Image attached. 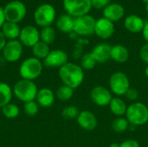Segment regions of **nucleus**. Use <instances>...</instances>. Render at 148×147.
Segmentation results:
<instances>
[{
  "label": "nucleus",
  "instance_id": "obj_27",
  "mask_svg": "<svg viewBox=\"0 0 148 147\" xmlns=\"http://www.w3.org/2000/svg\"><path fill=\"white\" fill-rule=\"evenodd\" d=\"M73 94H74V89L66 85H62V86L59 87L56 92V98L62 101H67L70 100L72 98Z\"/></svg>",
  "mask_w": 148,
  "mask_h": 147
},
{
  "label": "nucleus",
  "instance_id": "obj_11",
  "mask_svg": "<svg viewBox=\"0 0 148 147\" xmlns=\"http://www.w3.org/2000/svg\"><path fill=\"white\" fill-rule=\"evenodd\" d=\"M19 41L23 46L32 48L40 41V31L32 25H27L21 29Z\"/></svg>",
  "mask_w": 148,
  "mask_h": 147
},
{
  "label": "nucleus",
  "instance_id": "obj_33",
  "mask_svg": "<svg viewBox=\"0 0 148 147\" xmlns=\"http://www.w3.org/2000/svg\"><path fill=\"white\" fill-rule=\"evenodd\" d=\"M108 4H110V0H91V5L92 7L101 10L105 9Z\"/></svg>",
  "mask_w": 148,
  "mask_h": 147
},
{
  "label": "nucleus",
  "instance_id": "obj_15",
  "mask_svg": "<svg viewBox=\"0 0 148 147\" xmlns=\"http://www.w3.org/2000/svg\"><path fill=\"white\" fill-rule=\"evenodd\" d=\"M76 120L78 125L86 131L94 130L97 126V123H98L95 115L88 110L80 112Z\"/></svg>",
  "mask_w": 148,
  "mask_h": 147
},
{
  "label": "nucleus",
  "instance_id": "obj_36",
  "mask_svg": "<svg viewBox=\"0 0 148 147\" xmlns=\"http://www.w3.org/2000/svg\"><path fill=\"white\" fill-rule=\"evenodd\" d=\"M120 147H140L138 141L134 139H127L120 144Z\"/></svg>",
  "mask_w": 148,
  "mask_h": 147
},
{
  "label": "nucleus",
  "instance_id": "obj_29",
  "mask_svg": "<svg viewBox=\"0 0 148 147\" xmlns=\"http://www.w3.org/2000/svg\"><path fill=\"white\" fill-rule=\"evenodd\" d=\"M97 63L98 62H96V60L92 53L85 54L82 57V60H81V67L82 68V69H85V70L93 69Z\"/></svg>",
  "mask_w": 148,
  "mask_h": 147
},
{
  "label": "nucleus",
  "instance_id": "obj_3",
  "mask_svg": "<svg viewBox=\"0 0 148 147\" xmlns=\"http://www.w3.org/2000/svg\"><path fill=\"white\" fill-rule=\"evenodd\" d=\"M127 120L132 126H143L148 122V107L142 102L131 104L126 113Z\"/></svg>",
  "mask_w": 148,
  "mask_h": 147
},
{
  "label": "nucleus",
  "instance_id": "obj_4",
  "mask_svg": "<svg viewBox=\"0 0 148 147\" xmlns=\"http://www.w3.org/2000/svg\"><path fill=\"white\" fill-rule=\"evenodd\" d=\"M42 72V63L36 57L25 59L19 68V74L24 80L34 81L37 79Z\"/></svg>",
  "mask_w": 148,
  "mask_h": 147
},
{
  "label": "nucleus",
  "instance_id": "obj_31",
  "mask_svg": "<svg viewBox=\"0 0 148 147\" xmlns=\"http://www.w3.org/2000/svg\"><path fill=\"white\" fill-rule=\"evenodd\" d=\"M79 113H80V111L78 107H76L75 106H68L64 107L62 112V115L65 120L77 119Z\"/></svg>",
  "mask_w": 148,
  "mask_h": 147
},
{
  "label": "nucleus",
  "instance_id": "obj_10",
  "mask_svg": "<svg viewBox=\"0 0 148 147\" xmlns=\"http://www.w3.org/2000/svg\"><path fill=\"white\" fill-rule=\"evenodd\" d=\"M3 55L9 62H17L23 55V44L19 40H9L3 49Z\"/></svg>",
  "mask_w": 148,
  "mask_h": 147
},
{
  "label": "nucleus",
  "instance_id": "obj_5",
  "mask_svg": "<svg viewBox=\"0 0 148 147\" xmlns=\"http://www.w3.org/2000/svg\"><path fill=\"white\" fill-rule=\"evenodd\" d=\"M3 13L6 22L18 23L25 17L27 8L23 2L13 0L3 7Z\"/></svg>",
  "mask_w": 148,
  "mask_h": 147
},
{
  "label": "nucleus",
  "instance_id": "obj_25",
  "mask_svg": "<svg viewBox=\"0 0 148 147\" xmlns=\"http://www.w3.org/2000/svg\"><path fill=\"white\" fill-rule=\"evenodd\" d=\"M49 52H50L49 46L42 41H39L36 44H35L32 47V53L34 55V57L39 60L41 59L44 60L48 56Z\"/></svg>",
  "mask_w": 148,
  "mask_h": 147
},
{
  "label": "nucleus",
  "instance_id": "obj_28",
  "mask_svg": "<svg viewBox=\"0 0 148 147\" xmlns=\"http://www.w3.org/2000/svg\"><path fill=\"white\" fill-rule=\"evenodd\" d=\"M129 122L127 120V118H123V117H118L116 118L113 123H112V128L113 130L117 133H122L124 132H126L128 127H129Z\"/></svg>",
  "mask_w": 148,
  "mask_h": 147
},
{
  "label": "nucleus",
  "instance_id": "obj_20",
  "mask_svg": "<svg viewBox=\"0 0 148 147\" xmlns=\"http://www.w3.org/2000/svg\"><path fill=\"white\" fill-rule=\"evenodd\" d=\"M74 17L69 14L60 16L56 20L57 29L63 33H71L74 30Z\"/></svg>",
  "mask_w": 148,
  "mask_h": 147
},
{
  "label": "nucleus",
  "instance_id": "obj_17",
  "mask_svg": "<svg viewBox=\"0 0 148 147\" xmlns=\"http://www.w3.org/2000/svg\"><path fill=\"white\" fill-rule=\"evenodd\" d=\"M112 46L107 43H100L96 45L91 52L98 63H105L111 59Z\"/></svg>",
  "mask_w": 148,
  "mask_h": 147
},
{
  "label": "nucleus",
  "instance_id": "obj_12",
  "mask_svg": "<svg viewBox=\"0 0 148 147\" xmlns=\"http://www.w3.org/2000/svg\"><path fill=\"white\" fill-rule=\"evenodd\" d=\"M90 98L92 101L99 107L109 106L110 101L113 99L111 92L108 88L102 86L95 87L91 90Z\"/></svg>",
  "mask_w": 148,
  "mask_h": 147
},
{
  "label": "nucleus",
  "instance_id": "obj_32",
  "mask_svg": "<svg viewBox=\"0 0 148 147\" xmlns=\"http://www.w3.org/2000/svg\"><path fill=\"white\" fill-rule=\"evenodd\" d=\"M23 111L29 116H35L39 112V105L35 101L26 102L23 105Z\"/></svg>",
  "mask_w": 148,
  "mask_h": 147
},
{
  "label": "nucleus",
  "instance_id": "obj_2",
  "mask_svg": "<svg viewBox=\"0 0 148 147\" xmlns=\"http://www.w3.org/2000/svg\"><path fill=\"white\" fill-rule=\"evenodd\" d=\"M38 88L33 81L22 79L16 82L13 87V94L19 101L26 103L36 98Z\"/></svg>",
  "mask_w": 148,
  "mask_h": 147
},
{
  "label": "nucleus",
  "instance_id": "obj_26",
  "mask_svg": "<svg viewBox=\"0 0 148 147\" xmlns=\"http://www.w3.org/2000/svg\"><path fill=\"white\" fill-rule=\"evenodd\" d=\"M56 39V31L51 26L44 27L40 32V41L49 45L54 42Z\"/></svg>",
  "mask_w": 148,
  "mask_h": 147
},
{
  "label": "nucleus",
  "instance_id": "obj_24",
  "mask_svg": "<svg viewBox=\"0 0 148 147\" xmlns=\"http://www.w3.org/2000/svg\"><path fill=\"white\" fill-rule=\"evenodd\" d=\"M13 91L9 84L5 82H0V108H3L9 103H10Z\"/></svg>",
  "mask_w": 148,
  "mask_h": 147
},
{
  "label": "nucleus",
  "instance_id": "obj_21",
  "mask_svg": "<svg viewBox=\"0 0 148 147\" xmlns=\"http://www.w3.org/2000/svg\"><path fill=\"white\" fill-rule=\"evenodd\" d=\"M1 30L3 36H5V38L9 40H16V38L19 37V35L21 32V29L18 23L6 22V21L3 24Z\"/></svg>",
  "mask_w": 148,
  "mask_h": 147
},
{
  "label": "nucleus",
  "instance_id": "obj_14",
  "mask_svg": "<svg viewBox=\"0 0 148 147\" xmlns=\"http://www.w3.org/2000/svg\"><path fill=\"white\" fill-rule=\"evenodd\" d=\"M114 33V23L109 21L105 17H101L96 20L95 34L101 39H108Z\"/></svg>",
  "mask_w": 148,
  "mask_h": 147
},
{
  "label": "nucleus",
  "instance_id": "obj_18",
  "mask_svg": "<svg viewBox=\"0 0 148 147\" xmlns=\"http://www.w3.org/2000/svg\"><path fill=\"white\" fill-rule=\"evenodd\" d=\"M36 99L39 107L48 108L52 107L55 102V94L51 89L43 88L38 90Z\"/></svg>",
  "mask_w": 148,
  "mask_h": 147
},
{
  "label": "nucleus",
  "instance_id": "obj_13",
  "mask_svg": "<svg viewBox=\"0 0 148 147\" xmlns=\"http://www.w3.org/2000/svg\"><path fill=\"white\" fill-rule=\"evenodd\" d=\"M68 63V55L62 49L50 50L48 56L43 60L44 66L48 68H62Z\"/></svg>",
  "mask_w": 148,
  "mask_h": 147
},
{
  "label": "nucleus",
  "instance_id": "obj_30",
  "mask_svg": "<svg viewBox=\"0 0 148 147\" xmlns=\"http://www.w3.org/2000/svg\"><path fill=\"white\" fill-rule=\"evenodd\" d=\"M2 113L7 119H15L19 114V107L13 103H9L2 108Z\"/></svg>",
  "mask_w": 148,
  "mask_h": 147
},
{
  "label": "nucleus",
  "instance_id": "obj_6",
  "mask_svg": "<svg viewBox=\"0 0 148 147\" xmlns=\"http://www.w3.org/2000/svg\"><path fill=\"white\" fill-rule=\"evenodd\" d=\"M56 9L49 3L41 4L34 12V19L36 23L42 27L50 26L56 19Z\"/></svg>",
  "mask_w": 148,
  "mask_h": 147
},
{
  "label": "nucleus",
  "instance_id": "obj_19",
  "mask_svg": "<svg viewBox=\"0 0 148 147\" xmlns=\"http://www.w3.org/2000/svg\"><path fill=\"white\" fill-rule=\"evenodd\" d=\"M126 29L132 33H140L143 30L145 26L144 20L137 15H130L126 17L124 21Z\"/></svg>",
  "mask_w": 148,
  "mask_h": 147
},
{
  "label": "nucleus",
  "instance_id": "obj_9",
  "mask_svg": "<svg viewBox=\"0 0 148 147\" xmlns=\"http://www.w3.org/2000/svg\"><path fill=\"white\" fill-rule=\"evenodd\" d=\"M111 91L116 95H125L130 88V81L127 75L123 72L114 73L109 79Z\"/></svg>",
  "mask_w": 148,
  "mask_h": 147
},
{
  "label": "nucleus",
  "instance_id": "obj_22",
  "mask_svg": "<svg viewBox=\"0 0 148 147\" xmlns=\"http://www.w3.org/2000/svg\"><path fill=\"white\" fill-rule=\"evenodd\" d=\"M129 58L128 49L121 44L114 45L111 49V59L119 63H125Z\"/></svg>",
  "mask_w": 148,
  "mask_h": 147
},
{
  "label": "nucleus",
  "instance_id": "obj_7",
  "mask_svg": "<svg viewBox=\"0 0 148 147\" xmlns=\"http://www.w3.org/2000/svg\"><path fill=\"white\" fill-rule=\"evenodd\" d=\"M63 7L69 16L75 18L88 15L92 5L91 0H63Z\"/></svg>",
  "mask_w": 148,
  "mask_h": 147
},
{
  "label": "nucleus",
  "instance_id": "obj_41",
  "mask_svg": "<svg viewBox=\"0 0 148 147\" xmlns=\"http://www.w3.org/2000/svg\"><path fill=\"white\" fill-rule=\"evenodd\" d=\"M145 75H146L147 77H148V65L147 66V68H145Z\"/></svg>",
  "mask_w": 148,
  "mask_h": 147
},
{
  "label": "nucleus",
  "instance_id": "obj_38",
  "mask_svg": "<svg viewBox=\"0 0 148 147\" xmlns=\"http://www.w3.org/2000/svg\"><path fill=\"white\" fill-rule=\"evenodd\" d=\"M142 34H143V37L146 40L147 43H148V22L145 23V26L142 30Z\"/></svg>",
  "mask_w": 148,
  "mask_h": 147
},
{
  "label": "nucleus",
  "instance_id": "obj_34",
  "mask_svg": "<svg viewBox=\"0 0 148 147\" xmlns=\"http://www.w3.org/2000/svg\"><path fill=\"white\" fill-rule=\"evenodd\" d=\"M125 96L127 97V99H128L129 101H135L138 99L139 97V92L137 89L135 88H130L127 92L126 93Z\"/></svg>",
  "mask_w": 148,
  "mask_h": 147
},
{
  "label": "nucleus",
  "instance_id": "obj_40",
  "mask_svg": "<svg viewBox=\"0 0 148 147\" xmlns=\"http://www.w3.org/2000/svg\"><path fill=\"white\" fill-rule=\"evenodd\" d=\"M110 147H120V144H117V143H113L110 145Z\"/></svg>",
  "mask_w": 148,
  "mask_h": 147
},
{
  "label": "nucleus",
  "instance_id": "obj_1",
  "mask_svg": "<svg viewBox=\"0 0 148 147\" xmlns=\"http://www.w3.org/2000/svg\"><path fill=\"white\" fill-rule=\"evenodd\" d=\"M58 74L63 84L73 89L80 87L84 81V71L81 66L75 63H66L60 68Z\"/></svg>",
  "mask_w": 148,
  "mask_h": 147
},
{
  "label": "nucleus",
  "instance_id": "obj_39",
  "mask_svg": "<svg viewBox=\"0 0 148 147\" xmlns=\"http://www.w3.org/2000/svg\"><path fill=\"white\" fill-rule=\"evenodd\" d=\"M4 23H5V17H4V13H3V8L0 6V28H2Z\"/></svg>",
  "mask_w": 148,
  "mask_h": 147
},
{
  "label": "nucleus",
  "instance_id": "obj_37",
  "mask_svg": "<svg viewBox=\"0 0 148 147\" xmlns=\"http://www.w3.org/2000/svg\"><path fill=\"white\" fill-rule=\"evenodd\" d=\"M6 42H6V38H5V36H3L2 30L0 29V51L3 50V49L4 48Z\"/></svg>",
  "mask_w": 148,
  "mask_h": 147
},
{
  "label": "nucleus",
  "instance_id": "obj_35",
  "mask_svg": "<svg viewBox=\"0 0 148 147\" xmlns=\"http://www.w3.org/2000/svg\"><path fill=\"white\" fill-rule=\"evenodd\" d=\"M140 57L144 62L148 64V43L144 44L141 47L140 50Z\"/></svg>",
  "mask_w": 148,
  "mask_h": 147
},
{
  "label": "nucleus",
  "instance_id": "obj_8",
  "mask_svg": "<svg viewBox=\"0 0 148 147\" xmlns=\"http://www.w3.org/2000/svg\"><path fill=\"white\" fill-rule=\"evenodd\" d=\"M96 20L90 15H84L74 19V30L75 34L82 36H91L95 33Z\"/></svg>",
  "mask_w": 148,
  "mask_h": 147
},
{
  "label": "nucleus",
  "instance_id": "obj_43",
  "mask_svg": "<svg viewBox=\"0 0 148 147\" xmlns=\"http://www.w3.org/2000/svg\"><path fill=\"white\" fill-rule=\"evenodd\" d=\"M142 1H143V2H144L146 4H147V3H148V0H142Z\"/></svg>",
  "mask_w": 148,
  "mask_h": 147
},
{
  "label": "nucleus",
  "instance_id": "obj_42",
  "mask_svg": "<svg viewBox=\"0 0 148 147\" xmlns=\"http://www.w3.org/2000/svg\"><path fill=\"white\" fill-rule=\"evenodd\" d=\"M146 10H147V13L148 15V3L146 4Z\"/></svg>",
  "mask_w": 148,
  "mask_h": 147
},
{
  "label": "nucleus",
  "instance_id": "obj_16",
  "mask_svg": "<svg viewBox=\"0 0 148 147\" xmlns=\"http://www.w3.org/2000/svg\"><path fill=\"white\" fill-rule=\"evenodd\" d=\"M125 15V10L120 3H113L108 4L103 10V17L108 19L111 22H117L121 20Z\"/></svg>",
  "mask_w": 148,
  "mask_h": 147
},
{
  "label": "nucleus",
  "instance_id": "obj_23",
  "mask_svg": "<svg viewBox=\"0 0 148 147\" xmlns=\"http://www.w3.org/2000/svg\"><path fill=\"white\" fill-rule=\"evenodd\" d=\"M109 107H110V111L112 112V113L119 117L126 114L127 109V107L125 101L119 97H114L112 99L109 104Z\"/></svg>",
  "mask_w": 148,
  "mask_h": 147
}]
</instances>
